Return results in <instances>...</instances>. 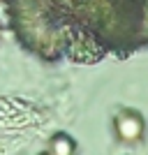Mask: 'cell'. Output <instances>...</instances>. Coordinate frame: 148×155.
I'll use <instances>...</instances> for the list:
<instances>
[{
	"label": "cell",
	"instance_id": "cell-5",
	"mask_svg": "<svg viewBox=\"0 0 148 155\" xmlns=\"http://www.w3.org/2000/svg\"><path fill=\"white\" fill-rule=\"evenodd\" d=\"M39 155H49V150H44V153H39Z\"/></svg>",
	"mask_w": 148,
	"mask_h": 155
},
{
	"label": "cell",
	"instance_id": "cell-4",
	"mask_svg": "<svg viewBox=\"0 0 148 155\" xmlns=\"http://www.w3.org/2000/svg\"><path fill=\"white\" fill-rule=\"evenodd\" d=\"M0 39H2V26H0Z\"/></svg>",
	"mask_w": 148,
	"mask_h": 155
},
{
	"label": "cell",
	"instance_id": "cell-3",
	"mask_svg": "<svg viewBox=\"0 0 148 155\" xmlns=\"http://www.w3.org/2000/svg\"><path fill=\"white\" fill-rule=\"evenodd\" d=\"M49 155H77V139L67 132H56L49 139Z\"/></svg>",
	"mask_w": 148,
	"mask_h": 155
},
{
	"label": "cell",
	"instance_id": "cell-1",
	"mask_svg": "<svg viewBox=\"0 0 148 155\" xmlns=\"http://www.w3.org/2000/svg\"><path fill=\"white\" fill-rule=\"evenodd\" d=\"M16 44L42 63L95 65L148 49V0H2Z\"/></svg>",
	"mask_w": 148,
	"mask_h": 155
},
{
	"label": "cell",
	"instance_id": "cell-2",
	"mask_svg": "<svg viewBox=\"0 0 148 155\" xmlns=\"http://www.w3.org/2000/svg\"><path fill=\"white\" fill-rule=\"evenodd\" d=\"M113 134L118 137V141L123 143H136L141 141L146 134V120H143L141 111L136 109H120L113 116Z\"/></svg>",
	"mask_w": 148,
	"mask_h": 155
}]
</instances>
